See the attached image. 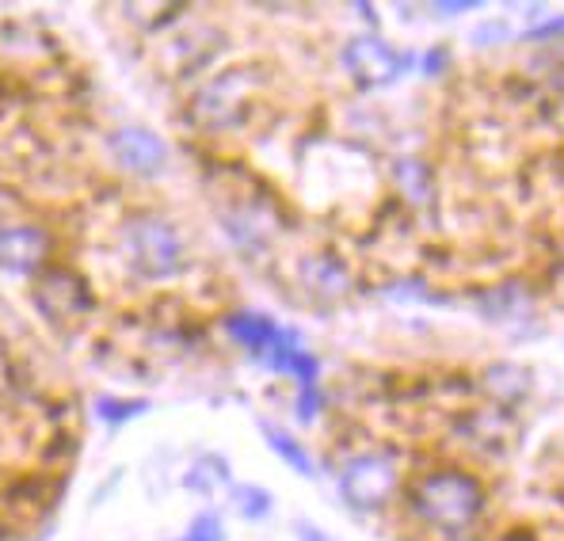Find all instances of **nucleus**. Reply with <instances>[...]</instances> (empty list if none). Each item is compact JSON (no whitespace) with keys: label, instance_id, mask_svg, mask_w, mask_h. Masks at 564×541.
Masks as SVG:
<instances>
[{"label":"nucleus","instance_id":"obj_1","mask_svg":"<svg viewBox=\"0 0 564 541\" xmlns=\"http://www.w3.org/2000/svg\"><path fill=\"white\" fill-rule=\"evenodd\" d=\"M488 493L480 485L477 473L458 469V465H443V469L420 473L409 488H404V511L420 522L423 530L438 538H462L469 534L473 522L485 515Z\"/></svg>","mask_w":564,"mask_h":541},{"label":"nucleus","instance_id":"obj_2","mask_svg":"<svg viewBox=\"0 0 564 541\" xmlns=\"http://www.w3.org/2000/svg\"><path fill=\"white\" fill-rule=\"evenodd\" d=\"M119 252L141 282H172L187 271V245L180 229L161 214H130L119 226Z\"/></svg>","mask_w":564,"mask_h":541},{"label":"nucleus","instance_id":"obj_3","mask_svg":"<svg viewBox=\"0 0 564 541\" xmlns=\"http://www.w3.org/2000/svg\"><path fill=\"white\" fill-rule=\"evenodd\" d=\"M263 85H268V77H263L260 65H237V69L203 80L187 104L191 122L210 130V134L237 130L245 122V115L256 107V96L263 91Z\"/></svg>","mask_w":564,"mask_h":541},{"label":"nucleus","instance_id":"obj_4","mask_svg":"<svg viewBox=\"0 0 564 541\" xmlns=\"http://www.w3.org/2000/svg\"><path fill=\"white\" fill-rule=\"evenodd\" d=\"M339 496L351 511L378 515L401 493V465L389 451H362L339 465Z\"/></svg>","mask_w":564,"mask_h":541},{"label":"nucleus","instance_id":"obj_5","mask_svg":"<svg viewBox=\"0 0 564 541\" xmlns=\"http://www.w3.org/2000/svg\"><path fill=\"white\" fill-rule=\"evenodd\" d=\"M339 62H344L347 77H351L355 85L375 91V88H389L409 77L412 65H416V54H412V50H397L381 35H355L339 50Z\"/></svg>","mask_w":564,"mask_h":541},{"label":"nucleus","instance_id":"obj_6","mask_svg":"<svg viewBox=\"0 0 564 541\" xmlns=\"http://www.w3.org/2000/svg\"><path fill=\"white\" fill-rule=\"evenodd\" d=\"M31 305L50 324H80L96 310V294L80 271L50 263L31 282Z\"/></svg>","mask_w":564,"mask_h":541},{"label":"nucleus","instance_id":"obj_7","mask_svg":"<svg viewBox=\"0 0 564 541\" xmlns=\"http://www.w3.org/2000/svg\"><path fill=\"white\" fill-rule=\"evenodd\" d=\"M107 153H111V161L119 164L122 172L141 176V180L164 176V172H169V161H172L169 141L145 127L111 130V134H107Z\"/></svg>","mask_w":564,"mask_h":541},{"label":"nucleus","instance_id":"obj_8","mask_svg":"<svg viewBox=\"0 0 564 541\" xmlns=\"http://www.w3.org/2000/svg\"><path fill=\"white\" fill-rule=\"evenodd\" d=\"M50 232L35 221H12L0 226V271L8 274H39L50 268Z\"/></svg>","mask_w":564,"mask_h":541},{"label":"nucleus","instance_id":"obj_9","mask_svg":"<svg viewBox=\"0 0 564 541\" xmlns=\"http://www.w3.org/2000/svg\"><path fill=\"white\" fill-rule=\"evenodd\" d=\"M297 286L305 294L321 297V302H339L351 290V271H347V263L339 256L313 252L297 260Z\"/></svg>","mask_w":564,"mask_h":541},{"label":"nucleus","instance_id":"obj_10","mask_svg":"<svg viewBox=\"0 0 564 541\" xmlns=\"http://www.w3.org/2000/svg\"><path fill=\"white\" fill-rule=\"evenodd\" d=\"M221 328H226V336L234 339L237 347H245L256 363H263V355H268L271 347L279 344V336H282V324L275 321V316H268L260 310L226 313V316H221Z\"/></svg>","mask_w":564,"mask_h":541},{"label":"nucleus","instance_id":"obj_11","mask_svg":"<svg viewBox=\"0 0 564 541\" xmlns=\"http://www.w3.org/2000/svg\"><path fill=\"white\" fill-rule=\"evenodd\" d=\"M530 386H534V374L519 363H492L485 374H480V389H485V393L492 397L503 412L516 408L519 401H527Z\"/></svg>","mask_w":564,"mask_h":541},{"label":"nucleus","instance_id":"obj_12","mask_svg":"<svg viewBox=\"0 0 564 541\" xmlns=\"http://www.w3.org/2000/svg\"><path fill=\"white\" fill-rule=\"evenodd\" d=\"M229 485H234V469H229L226 457L214 454V451L198 454L195 462L187 465V473H184V488H187V493H195V496H214V493H221V488H229Z\"/></svg>","mask_w":564,"mask_h":541},{"label":"nucleus","instance_id":"obj_13","mask_svg":"<svg viewBox=\"0 0 564 541\" xmlns=\"http://www.w3.org/2000/svg\"><path fill=\"white\" fill-rule=\"evenodd\" d=\"M260 431H263V439H268L271 454L282 457L297 477H317V462H313V454L305 451V443H297L286 428H279V423H271V420H260Z\"/></svg>","mask_w":564,"mask_h":541},{"label":"nucleus","instance_id":"obj_14","mask_svg":"<svg viewBox=\"0 0 564 541\" xmlns=\"http://www.w3.org/2000/svg\"><path fill=\"white\" fill-rule=\"evenodd\" d=\"M462 428H466V439L469 443H477V446H496V451H503L508 446V439H511V420H508V412L503 408H480V412H469L466 420H462Z\"/></svg>","mask_w":564,"mask_h":541},{"label":"nucleus","instance_id":"obj_15","mask_svg":"<svg viewBox=\"0 0 564 541\" xmlns=\"http://www.w3.org/2000/svg\"><path fill=\"white\" fill-rule=\"evenodd\" d=\"M393 180H397V191L409 198L412 206H427L431 195H435V180H431V169L416 156H401L393 164Z\"/></svg>","mask_w":564,"mask_h":541},{"label":"nucleus","instance_id":"obj_16","mask_svg":"<svg viewBox=\"0 0 564 541\" xmlns=\"http://www.w3.org/2000/svg\"><path fill=\"white\" fill-rule=\"evenodd\" d=\"M229 507L240 515L245 522H263L271 511H275V496L263 485H229Z\"/></svg>","mask_w":564,"mask_h":541},{"label":"nucleus","instance_id":"obj_17","mask_svg":"<svg viewBox=\"0 0 564 541\" xmlns=\"http://www.w3.org/2000/svg\"><path fill=\"white\" fill-rule=\"evenodd\" d=\"M149 404L145 397H111V393H104V397H96V404H93V415L104 428H122V423H134L138 415H145L149 412Z\"/></svg>","mask_w":564,"mask_h":541},{"label":"nucleus","instance_id":"obj_18","mask_svg":"<svg viewBox=\"0 0 564 541\" xmlns=\"http://www.w3.org/2000/svg\"><path fill=\"white\" fill-rule=\"evenodd\" d=\"M282 374H290V378L297 381V389H317L321 386V359L313 351H305V347H297Z\"/></svg>","mask_w":564,"mask_h":541},{"label":"nucleus","instance_id":"obj_19","mask_svg":"<svg viewBox=\"0 0 564 541\" xmlns=\"http://www.w3.org/2000/svg\"><path fill=\"white\" fill-rule=\"evenodd\" d=\"M184 541H229L226 534V519L218 511H198L195 519L187 522Z\"/></svg>","mask_w":564,"mask_h":541},{"label":"nucleus","instance_id":"obj_20","mask_svg":"<svg viewBox=\"0 0 564 541\" xmlns=\"http://www.w3.org/2000/svg\"><path fill=\"white\" fill-rule=\"evenodd\" d=\"M321 408H325V393H321V386L317 389H297V401H294V415H297V420L313 423Z\"/></svg>","mask_w":564,"mask_h":541},{"label":"nucleus","instance_id":"obj_21","mask_svg":"<svg viewBox=\"0 0 564 541\" xmlns=\"http://www.w3.org/2000/svg\"><path fill=\"white\" fill-rule=\"evenodd\" d=\"M451 65V50L446 46H431L427 54L420 57V69H423V77H443V69Z\"/></svg>","mask_w":564,"mask_h":541},{"label":"nucleus","instance_id":"obj_22","mask_svg":"<svg viewBox=\"0 0 564 541\" xmlns=\"http://www.w3.org/2000/svg\"><path fill=\"white\" fill-rule=\"evenodd\" d=\"M553 35H564V15H557V20H545V23H534V28L527 31V39H553Z\"/></svg>","mask_w":564,"mask_h":541},{"label":"nucleus","instance_id":"obj_23","mask_svg":"<svg viewBox=\"0 0 564 541\" xmlns=\"http://www.w3.org/2000/svg\"><path fill=\"white\" fill-rule=\"evenodd\" d=\"M477 0H446V4H443V0H438V4H435V12L438 15H446V20H451V15H462V12H477Z\"/></svg>","mask_w":564,"mask_h":541},{"label":"nucleus","instance_id":"obj_24","mask_svg":"<svg viewBox=\"0 0 564 541\" xmlns=\"http://www.w3.org/2000/svg\"><path fill=\"white\" fill-rule=\"evenodd\" d=\"M297 541H332V538L321 527H313V522H302V527H297Z\"/></svg>","mask_w":564,"mask_h":541},{"label":"nucleus","instance_id":"obj_25","mask_svg":"<svg viewBox=\"0 0 564 541\" xmlns=\"http://www.w3.org/2000/svg\"><path fill=\"white\" fill-rule=\"evenodd\" d=\"M355 8H359L362 20H367V23H378V15H375V8H370V4H355Z\"/></svg>","mask_w":564,"mask_h":541},{"label":"nucleus","instance_id":"obj_26","mask_svg":"<svg viewBox=\"0 0 564 541\" xmlns=\"http://www.w3.org/2000/svg\"><path fill=\"white\" fill-rule=\"evenodd\" d=\"M446 541H477V538H469V534H462V538H446Z\"/></svg>","mask_w":564,"mask_h":541}]
</instances>
